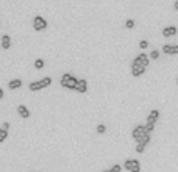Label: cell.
I'll use <instances>...</instances> for the list:
<instances>
[{
  "label": "cell",
  "instance_id": "obj_13",
  "mask_svg": "<svg viewBox=\"0 0 178 172\" xmlns=\"http://www.w3.org/2000/svg\"><path fill=\"white\" fill-rule=\"evenodd\" d=\"M17 114L22 117V119H28L30 117V110L25 106V105H19L17 106Z\"/></svg>",
  "mask_w": 178,
  "mask_h": 172
},
{
  "label": "cell",
  "instance_id": "obj_8",
  "mask_svg": "<svg viewBox=\"0 0 178 172\" xmlns=\"http://www.w3.org/2000/svg\"><path fill=\"white\" fill-rule=\"evenodd\" d=\"M147 131H145V125H136L134 128H133V131H131V138H133L134 141H138L142 135H145Z\"/></svg>",
  "mask_w": 178,
  "mask_h": 172
},
{
  "label": "cell",
  "instance_id": "obj_22",
  "mask_svg": "<svg viewBox=\"0 0 178 172\" xmlns=\"http://www.w3.org/2000/svg\"><path fill=\"white\" fill-rule=\"evenodd\" d=\"M109 172H122V166L120 164H114V166H111V169H108Z\"/></svg>",
  "mask_w": 178,
  "mask_h": 172
},
{
  "label": "cell",
  "instance_id": "obj_7",
  "mask_svg": "<svg viewBox=\"0 0 178 172\" xmlns=\"http://www.w3.org/2000/svg\"><path fill=\"white\" fill-rule=\"evenodd\" d=\"M161 52L166 55H178V46L176 44H164Z\"/></svg>",
  "mask_w": 178,
  "mask_h": 172
},
{
  "label": "cell",
  "instance_id": "obj_3",
  "mask_svg": "<svg viewBox=\"0 0 178 172\" xmlns=\"http://www.w3.org/2000/svg\"><path fill=\"white\" fill-rule=\"evenodd\" d=\"M124 167L127 170H130V172H141V163L136 158H128L124 163Z\"/></svg>",
  "mask_w": 178,
  "mask_h": 172
},
{
  "label": "cell",
  "instance_id": "obj_27",
  "mask_svg": "<svg viewBox=\"0 0 178 172\" xmlns=\"http://www.w3.org/2000/svg\"><path fill=\"white\" fill-rule=\"evenodd\" d=\"M102 172H109V170H108V169H105V170H102Z\"/></svg>",
  "mask_w": 178,
  "mask_h": 172
},
{
  "label": "cell",
  "instance_id": "obj_12",
  "mask_svg": "<svg viewBox=\"0 0 178 172\" xmlns=\"http://www.w3.org/2000/svg\"><path fill=\"white\" fill-rule=\"evenodd\" d=\"M0 46H2V49H5V50L11 49V36L2 34V38H0Z\"/></svg>",
  "mask_w": 178,
  "mask_h": 172
},
{
  "label": "cell",
  "instance_id": "obj_11",
  "mask_svg": "<svg viewBox=\"0 0 178 172\" xmlns=\"http://www.w3.org/2000/svg\"><path fill=\"white\" fill-rule=\"evenodd\" d=\"M158 119H159V111L155 108V110H152V111L148 113L147 122H145V124H153V125H156V121H158Z\"/></svg>",
  "mask_w": 178,
  "mask_h": 172
},
{
  "label": "cell",
  "instance_id": "obj_23",
  "mask_svg": "<svg viewBox=\"0 0 178 172\" xmlns=\"http://www.w3.org/2000/svg\"><path fill=\"white\" fill-rule=\"evenodd\" d=\"M144 150H145L144 146H141V144H138V146H136V153H144Z\"/></svg>",
  "mask_w": 178,
  "mask_h": 172
},
{
  "label": "cell",
  "instance_id": "obj_25",
  "mask_svg": "<svg viewBox=\"0 0 178 172\" xmlns=\"http://www.w3.org/2000/svg\"><path fill=\"white\" fill-rule=\"evenodd\" d=\"M3 96H5V91H3V88H0V100L3 99Z\"/></svg>",
  "mask_w": 178,
  "mask_h": 172
},
{
  "label": "cell",
  "instance_id": "obj_28",
  "mask_svg": "<svg viewBox=\"0 0 178 172\" xmlns=\"http://www.w3.org/2000/svg\"><path fill=\"white\" fill-rule=\"evenodd\" d=\"M176 85H178V77H176Z\"/></svg>",
  "mask_w": 178,
  "mask_h": 172
},
{
  "label": "cell",
  "instance_id": "obj_5",
  "mask_svg": "<svg viewBox=\"0 0 178 172\" xmlns=\"http://www.w3.org/2000/svg\"><path fill=\"white\" fill-rule=\"evenodd\" d=\"M144 72H145V67H142L141 64H138L136 61L131 63V77L138 78V77H141V75H144Z\"/></svg>",
  "mask_w": 178,
  "mask_h": 172
},
{
  "label": "cell",
  "instance_id": "obj_21",
  "mask_svg": "<svg viewBox=\"0 0 178 172\" xmlns=\"http://www.w3.org/2000/svg\"><path fill=\"white\" fill-rule=\"evenodd\" d=\"M148 46H150V44H148V41H147V39H142V41H139V49L145 50V49H147Z\"/></svg>",
  "mask_w": 178,
  "mask_h": 172
},
{
  "label": "cell",
  "instance_id": "obj_19",
  "mask_svg": "<svg viewBox=\"0 0 178 172\" xmlns=\"http://www.w3.org/2000/svg\"><path fill=\"white\" fill-rule=\"evenodd\" d=\"M97 133H99V135L106 133V125H105V124H99V125H97Z\"/></svg>",
  "mask_w": 178,
  "mask_h": 172
},
{
  "label": "cell",
  "instance_id": "obj_6",
  "mask_svg": "<svg viewBox=\"0 0 178 172\" xmlns=\"http://www.w3.org/2000/svg\"><path fill=\"white\" fill-rule=\"evenodd\" d=\"M133 61H136L138 63V64H141V66H142V67H148V64H150V58H148V55H147V53H139V55L133 60Z\"/></svg>",
  "mask_w": 178,
  "mask_h": 172
},
{
  "label": "cell",
  "instance_id": "obj_20",
  "mask_svg": "<svg viewBox=\"0 0 178 172\" xmlns=\"http://www.w3.org/2000/svg\"><path fill=\"white\" fill-rule=\"evenodd\" d=\"M6 138H8V131H6V130H3L2 127H0V142H3Z\"/></svg>",
  "mask_w": 178,
  "mask_h": 172
},
{
  "label": "cell",
  "instance_id": "obj_1",
  "mask_svg": "<svg viewBox=\"0 0 178 172\" xmlns=\"http://www.w3.org/2000/svg\"><path fill=\"white\" fill-rule=\"evenodd\" d=\"M77 81L78 78L72 75V74H63L61 80H60V85L64 89H69V91H75V86H77Z\"/></svg>",
  "mask_w": 178,
  "mask_h": 172
},
{
  "label": "cell",
  "instance_id": "obj_17",
  "mask_svg": "<svg viewBox=\"0 0 178 172\" xmlns=\"http://www.w3.org/2000/svg\"><path fill=\"white\" fill-rule=\"evenodd\" d=\"M34 67H36V69H42V67H44V60H42V58L34 60Z\"/></svg>",
  "mask_w": 178,
  "mask_h": 172
},
{
  "label": "cell",
  "instance_id": "obj_24",
  "mask_svg": "<svg viewBox=\"0 0 178 172\" xmlns=\"http://www.w3.org/2000/svg\"><path fill=\"white\" fill-rule=\"evenodd\" d=\"M2 128L8 131V130H9V122H3V125H2Z\"/></svg>",
  "mask_w": 178,
  "mask_h": 172
},
{
  "label": "cell",
  "instance_id": "obj_10",
  "mask_svg": "<svg viewBox=\"0 0 178 172\" xmlns=\"http://www.w3.org/2000/svg\"><path fill=\"white\" fill-rule=\"evenodd\" d=\"M161 33H163L164 38H172V36H175L178 33V28H176L175 25H169V27H164Z\"/></svg>",
  "mask_w": 178,
  "mask_h": 172
},
{
  "label": "cell",
  "instance_id": "obj_15",
  "mask_svg": "<svg viewBox=\"0 0 178 172\" xmlns=\"http://www.w3.org/2000/svg\"><path fill=\"white\" fill-rule=\"evenodd\" d=\"M150 139H152V135H150V133H145V135H142V136H141L136 142L138 144H141V146H148V142H150Z\"/></svg>",
  "mask_w": 178,
  "mask_h": 172
},
{
  "label": "cell",
  "instance_id": "obj_9",
  "mask_svg": "<svg viewBox=\"0 0 178 172\" xmlns=\"http://www.w3.org/2000/svg\"><path fill=\"white\" fill-rule=\"evenodd\" d=\"M75 91H77L78 94H86L88 92V80H78L77 81V86H75Z\"/></svg>",
  "mask_w": 178,
  "mask_h": 172
},
{
  "label": "cell",
  "instance_id": "obj_2",
  "mask_svg": "<svg viewBox=\"0 0 178 172\" xmlns=\"http://www.w3.org/2000/svg\"><path fill=\"white\" fill-rule=\"evenodd\" d=\"M50 85H52V77H44L37 81H31V83L28 85V89H30L31 92H37L44 88H49Z\"/></svg>",
  "mask_w": 178,
  "mask_h": 172
},
{
  "label": "cell",
  "instance_id": "obj_4",
  "mask_svg": "<svg viewBox=\"0 0 178 172\" xmlns=\"http://www.w3.org/2000/svg\"><path fill=\"white\" fill-rule=\"evenodd\" d=\"M33 28L36 31H42L47 28V21L44 19L42 16H34V19H33Z\"/></svg>",
  "mask_w": 178,
  "mask_h": 172
},
{
  "label": "cell",
  "instance_id": "obj_14",
  "mask_svg": "<svg viewBox=\"0 0 178 172\" xmlns=\"http://www.w3.org/2000/svg\"><path fill=\"white\" fill-rule=\"evenodd\" d=\"M22 80L21 78H13L11 81L8 83V88L11 89V91H16V89H19V88H22Z\"/></svg>",
  "mask_w": 178,
  "mask_h": 172
},
{
  "label": "cell",
  "instance_id": "obj_26",
  "mask_svg": "<svg viewBox=\"0 0 178 172\" xmlns=\"http://www.w3.org/2000/svg\"><path fill=\"white\" fill-rule=\"evenodd\" d=\"M173 8H175V10L178 11V0H175V5H173Z\"/></svg>",
  "mask_w": 178,
  "mask_h": 172
},
{
  "label": "cell",
  "instance_id": "obj_18",
  "mask_svg": "<svg viewBox=\"0 0 178 172\" xmlns=\"http://www.w3.org/2000/svg\"><path fill=\"white\" fill-rule=\"evenodd\" d=\"M134 21L133 19H127L125 21V28H128V30H131V28H134Z\"/></svg>",
  "mask_w": 178,
  "mask_h": 172
},
{
  "label": "cell",
  "instance_id": "obj_16",
  "mask_svg": "<svg viewBox=\"0 0 178 172\" xmlns=\"http://www.w3.org/2000/svg\"><path fill=\"white\" fill-rule=\"evenodd\" d=\"M159 55H161V52L155 49V50H152V52L148 53V58H150V60H158V58H159Z\"/></svg>",
  "mask_w": 178,
  "mask_h": 172
}]
</instances>
